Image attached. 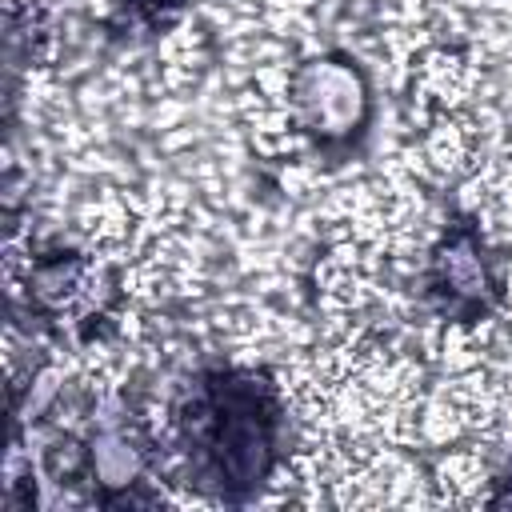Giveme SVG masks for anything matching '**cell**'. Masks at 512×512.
<instances>
[{"mask_svg": "<svg viewBox=\"0 0 512 512\" xmlns=\"http://www.w3.org/2000/svg\"><path fill=\"white\" fill-rule=\"evenodd\" d=\"M172 428L188 484L220 504H244L272 480L288 416L268 372L212 364L180 388Z\"/></svg>", "mask_w": 512, "mask_h": 512, "instance_id": "cell-1", "label": "cell"}, {"mask_svg": "<svg viewBox=\"0 0 512 512\" xmlns=\"http://www.w3.org/2000/svg\"><path fill=\"white\" fill-rule=\"evenodd\" d=\"M288 104L296 128L324 152H352L372 124V80L364 64L348 52H320L292 68Z\"/></svg>", "mask_w": 512, "mask_h": 512, "instance_id": "cell-2", "label": "cell"}, {"mask_svg": "<svg viewBox=\"0 0 512 512\" xmlns=\"http://www.w3.org/2000/svg\"><path fill=\"white\" fill-rule=\"evenodd\" d=\"M424 300L432 304L436 316L452 324H476L492 316L496 304L504 300L500 264L476 220L468 216L452 220L432 244L424 264Z\"/></svg>", "mask_w": 512, "mask_h": 512, "instance_id": "cell-3", "label": "cell"}, {"mask_svg": "<svg viewBox=\"0 0 512 512\" xmlns=\"http://www.w3.org/2000/svg\"><path fill=\"white\" fill-rule=\"evenodd\" d=\"M24 292L36 316H48V320L72 316L88 332L96 328V320L108 316V308L120 296L116 272L100 268L88 252H76V248H44L40 256H32Z\"/></svg>", "mask_w": 512, "mask_h": 512, "instance_id": "cell-4", "label": "cell"}, {"mask_svg": "<svg viewBox=\"0 0 512 512\" xmlns=\"http://www.w3.org/2000/svg\"><path fill=\"white\" fill-rule=\"evenodd\" d=\"M88 488L100 504H152L144 492L152 444L128 416H108L88 428Z\"/></svg>", "mask_w": 512, "mask_h": 512, "instance_id": "cell-5", "label": "cell"}, {"mask_svg": "<svg viewBox=\"0 0 512 512\" xmlns=\"http://www.w3.org/2000/svg\"><path fill=\"white\" fill-rule=\"evenodd\" d=\"M188 0H124L112 16V28H136V32H160L168 28Z\"/></svg>", "mask_w": 512, "mask_h": 512, "instance_id": "cell-6", "label": "cell"}, {"mask_svg": "<svg viewBox=\"0 0 512 512\" xmlns=\"http://www.w3.org/2000/svg\"><path fill=\"white\" fill-rule=\"evenodd\" d=\"M488 504H492V508H508V504H512V464H508V472L496 480V496H492Z\"/></svg>", "mask_w": 512, "mask_h": 512, "instance_id": "cell-7", "label": "cell"}]
</instances>
